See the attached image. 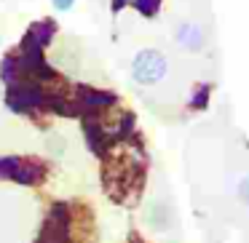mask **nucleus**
Wrapping results in <instances>:
<instances>
[{"mask_svg":"<svg viewBox=\"0 0 249 243\" xmlns=\"http://www.w3.org/2000/svg\"><path fill=\"white\" fill-rule=\"evenodd\" d=\"M0 179H11L24 187H35L46 179V166L35 158H22V155H6L0 158Z\"/></svg>","mask_w":249,"mask_h":243,"instance_id":"obj_1","label":"nucleus"},{"mask_svg":"<svg viewBox=\"0 0 249 243\" xmlns=\"http://www.w3.org/2000/svg\"><path fill=\"white\" fill-rule=\"evenodd\" d=\"M166 72H169V62L158 49H142L131 62V78L140 86H156L166 78Z\"/></svg>","mask_w":249,"mask_h":243,"instance_id":"obj_2","label":"nucleus"},{"mask_svg":"<svg viewBox=\"0 0 249 243\" xmlns=\"http://www.w3.org/2000/svg\"><path fill=\"white\" fill-rule=\"evenodd\" d=\"M72 102H75L78 115H99L102 110L115 104V94L99 91V88H91V86H78L75 94H72Z\"/></svg>","mask_w":249,"mask_h":243,"instance_id":"obj_3","label":"nucleus"},{"mask_svg":"<svg viewBox=\"0 0 249 243\" xmlns=\"http://www.w3.org/2000/svg\"><path fill=\"white\" fill-rule=\"evenodd\" d=\"M54 35H56V22L43 19V22H35L33 27L27 30V35H24V38H27L33 46H38V49H46V46L51 43V38H54Z\"/></svg>","mask_w":249,"mask_h":243,"instance_id":"obj_4","label":"nucleus"},{"mask_svg":"<svg viewBox=\"0 0 249 243\" xmlns=\"http://www.w3.org/2000/svg\"><path fill=\"white\" fill-rule=\"evenodd\" d=\"M174 38H177V43L185 46L188 51H198L201 46H204V32H201V27H198V24H193V22L179 24Z\"/></svg>","mask_w":249,"mask_h":243,"instance_id":"obj_5","label":"nucleus"},{"mask_svg":"<svg viewBox=\"0 0 249 243\" xmlns=\"http://www.w3.org/2000/svg\"><path fill=\"white\" fill-rule=\"evenodd\" d=\"M0 81L8 86H17V83H22V75H19V65H17V56L8 54L3 56V62H0Z\"/></svg>","mask_w":249,"mask_h":243,"instance_id":"obj_6","label":"nucleus"},{"mask_svg":"<svg viewBox=\"0 0 249 243\" xmlns=\"http://www.w3.org/2000/svg\"><path fill=\"white\" fill-rule=\"evenodd\" d=\"M147 222H150L156 230H169V225H172V211L166 209V206L161 203H153L150 209H147Z\"/></svg>","mask_w":249,"mask_h":243,"instance_id":"obj_7","label":"nucleus"},{"mask_svg":"<svg viewBox=\"0 0 249 243\" xmlns=\"http://www.w3.org/2000/svg\"><path fill=\"white\" fill-rule=\"evenodd\" d=\"M131 6H134L145 19H153L158 14V8H161V0H131Z\"/></svg>","mask_w":249,"mask_h":243,"instance_id":"obj_8","label":"nucleus"},{"mask_svg":"<svg viewBox=\"0 0 249 243\" xmlns=\"http://www.w3.org/2000/svg\"><path fill=\"white\" fill-rule=\"evenodd\" d=\"M209 91H212V88L206 86V83L196 86L193 97H190V110H204V107H206V102H209Z\"/></svg>","mask_w":249,"mask_h":243,"instance_id":"obj_9","label":"nucleus"},{"mask_svg":"<svg viewBox=\"0 0 249 243\" xmlns=\"http://www.w3.org/2000/svg\"><path fill=\"white\" fill-rule=\"evenodd\" d=\"M238 198H241L244 203L249 206V177H244V179H241V187H238Z\"/></svg>","mask_w":249,"mask_h":243,"instance_id":"obj_10","label":"nucleus"},{"mask_svg":"<svg viewBox=\"0 0 249 243\" xmlns=\"http://www.w3.org/2000/svg\"><path fill=\"white\" fill-rule=\"evenodd\" d=\"M51 3H54L56 11H70V8L75 6V0H51Z\"/></svg>","mask_w":249,"mask_h":243,"instance_id":"obj_11","label":"nucleus"},{"mask_svg":"<svg viewBox=\"0 0 249 243\" xmlns=\"http://www.w3.org/2000/svg\"><path fill=\"white\" fill-rule=\"evenodd\" d=\"M126 3H131V0H113V11H121Z\"/></svg>","mask_w":249,"mask_h":243,"instance_id":"obj_12","label":"nucleus"},{"mask_svg":"<svg viewBox=\"0 0 249 243\" xmlns=\"http://www.w3.org/2000/svg\"><path fill=\"white\" fill-rule=\"evenodd\" d=\"M131 243H142V241H140V238H134V235H131Z\"/></svg>","mask_w":249,"mask_h":243,"instance_id":"obj_13","label":"nucleus"}]
</instances>
